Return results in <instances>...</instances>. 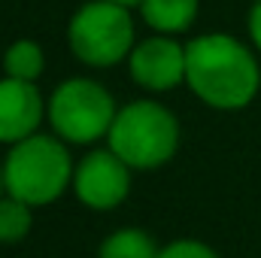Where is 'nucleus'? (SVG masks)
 <instances>
[{
  "label": "nucleus",
  "mask_w": 261,
  "mask_h": 258,
  "mask_svg": "<svg viewBox=\"0 0 261 258\" xmlns=\"http://www.w3.org/2000/svg\"><path fill=\"white\" fill-rule=\"evenodd\" d=\"M258 64L252 52L225 34H206L186 46V82L216 110H240L258 91Z\"/></svg>",
  "instance_id": "1"
},
{
  "label": "nucleus",
  "mask_w": 261,
  "mask_h": 258,
  "mask_svg": "<svg viewBox=\"0 0 261 258\" xmlns=\"http://www.w3.org/2000/svg\"><path fill=\"white\" fill-rule=\"evenodd\" d=\"M6 192L31 207H46L67 189L73 179V164L67 149L43 134H31L28 140L9 149L3 164Z\"/></svg>",
  "instance_id": "2"
},
{
  "label": "nucleus",
  "mask_w": 261,
  "mask_h": 258,
  "mask_svg": "<svg viewBox=\"0 0 261 258\" xmlns=\"http://www.w3.org/2000/svg\"><path fill=\"white\" fill-rule=\"evenodd\" d=\"M179 125L170 110L155 100H137L116 113L110 128V149L130 167H158L173 158Z\"/></svg>",
  "instance_id": "3"
},
{
  "label": "nucleus",
  "mask_w": 261,
  "mask_h": 258,
  "mask_svg": "<svg viewBox=\"0 0 261 258\" xmlns=\"http://www.w3.org/2000/svg\"><path fill=\"white\" fill-rule=\"evenodd\" d=\"M134 43V21L128 6L113 0L85 3L70 21V49L79 61L91 67L119 64L130 52Z\"/></svg>",
  "instance_id": "4"
},
{
  "label": "nucleus",
  "mask_w": 261,
  "mask_h": 258,
  "mask_svg": "<svg viewBox=\"0 0 261 258\" xmlns=\"http://www.w3.org/2000/svg\"><path fill=\"white\" fill-rule=\"evenodd\" d=\"M49 122L70 143H91L116 122L113 97L91 79H67L49 100Z\"/></svg>",
  "instance_id": "5"
},
{
  "label": "nucleus",
  "mask_w": 261,
  "mask_h": 258,
  "mask_svg": "<svg viewBox=\"0 0 261 258\" xmlns=\"http://www.w3.org/2000/svg\"><path fill=\"white\" fill-rule=\"evenodd\" d=\"M73 186H76L79 200L88 203L91 210H113L128 197L130 164L122 161L113 149L88 152L73 170Z\"/></svg>",
  "instance_id": "6"
},
{
  "label": "nucleus",
  "mask_w": 261,
  "mask_h": 258,
  "mask_svg": "<svg viewBox=\"0 0 261 258\" xmlns=\"http://www.w3.org/2000/svg\"><path fill=\"white\" fill-rule=\"evenodd\" d=\"M130 76L152 91H167L186 79V49L167 37H152L130 52Z\"/></svg>",
  "instance_id": "7"
},
{
  "label": "nucleus",
  "mask_w": 261,
  "mask_h": 258,
  "mask_svg": "<svg viewBox=\"0 0 261 258\" xmlns=\"http://www.w3.org/2000/svg\"><path fill=\"white\" fill-rule=\"evenodd\" d=\"M43 119V97L34 82L6 76L0 79V143L28 140Z\"/></svg>",
  "instance_id": "8"
},
{
  "label": "nucleus",
  "mask_w": 261,
  "mask_h": 258,
  "mask_svg": "<svg viewBox=\"0 0 261 258\" xmlns=\"http://www.w3.org/2000/svg\"><path fill=\"white\" fill-rule=\"evenodd\" d=\"M143 18L161 34H182L197 15V0H143Z\"/></svg>",
  "instance_id": "9"
},
{
  "label": "nucleus",
  "mask_w": 261,
  "mask_h": 258,
  "mask_svg": "<svg viewBox=\"0 0 261 258\" xmlns=\"http://www.w3.org/2000/svg\"><path fill=\"white\" fill-rule=\"evenodd\" d=\"M158 252L161 249H155L152 237L137 228L116 231L100 243V258H158Z\"/></svg>",
  "instance_id": "10"
},
{
  "label": "nucleus",
  "mask_w": 261,
  "mask_h": 258,
  "mask_svg": "<svg viewBox=\"0 0 261 258\" xmlns=\"http://www.w3.org/2000/svg\"><path fill=\"white\" fill-rule=\"evenodd\" d=\"M3 67H6V76H15V79H28L34 82L40 73H43V49L34 43V40H18L6 49L3 55Z\"/></svg>",
  "instance_id": "11"
},
{
  "label": "nucleus",
  "mask_w": 261,
  "mask_h": 258,
  "mask_svg": "<svg viewBox=\"0 0 261 258\" xmlns=\"http://www.w3.org/2000/svg\"><path fill=\"white\" fill-rule=\"evenodd\" d=\"M31 231V203L18 197H0V243H18Z\"/></svg>",
  "instance_id": "12"
},
{
  "label": "nucleus",
  "mask_w": 261,
  "mask_h": 258,
  "mask_svg": "<svg viewBox=\"0 0 261 258\" xmlns=\"http://www.w3.org/2000/svg\"><path fill=\"white\" fill-rule=\"evenodd\" d=\"M158 258H219L210 246H203V243H197V240H176V243H170V246H164Z\"/></svg>",
  "instance_id": "13"
},
{
  "label": "nucleus",
  "mask_w": 261,
  "mask_h": 258,
  "mask_svg": "<svg viewBox=\"0 0 261 258\" xmlns=\"http://www.w3.org/2000/svg\"><path fill=\"white\" fill-rule=\"evenodd\" d=\"M249 34H252V40H255V46L261 49V0L255 3V9L249 12Z\"/></svg>",
  "instance_id": "14"
},
{
  "label": "nucleus",
  "mask_w": 261,
  "mask_h": 258,
  "mask_svg": "<svg viewBox=\"0 0 261 258\" xmlns=\"http://www.w3.org/2000/svg\"><path fill=\"white\" fill-rule=\"evenodd\" d=\"M113 3H122V6H134V3H143V0H113Z\"/></svg>",
  "instance_id": "15"
},
{
  "label": "nucleus",
  "mask_w": 261,
  "mask_h": 258,
  "mask_svg": "<svg viewBox=\"0 0 261 258\" xmlns=\"http://www.w3.org/2000/svg\"><path fill=\"white\" fill-rule=\"evenodd\" d=\"M3 189H6V176H3V170H0V197H3Z\"/></svg>",
  "instance_id": "16"
}]
</instances>
